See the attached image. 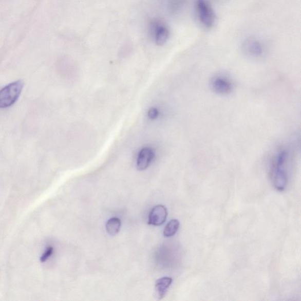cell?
<instances>
[{
  "mask_svg": "<svg viewBox=\"0 0 301 301\" xmlns=\"http://www.w3.org/2000/svg\"><path fill=\"white\" fill-rule=\"evenodd\" d=\"M148 116L150 120H155L158 116V111L156 108H150L148 112Z\"/></svg>",
  "mask_w": 301,
  "mask_h": 301,
  "instance_id": "cell-13",
  "label": "cell"
},
{
  "mask_svg": "<svg viewBox=\"0 0 301 301\" xmlns=\"http://www.w3.org/2000/svg\"><path fill=\"white\" fill-rule=\"evenodd\" d=\"M121 228V220L118 218L109 219L106 223L107 233L110 235H116L119 233Z\"/></svg>",
  "mask_w": 301,
  "mask_h": 301,
  "instance_id": "cell-10",
  "label": "cell"
},
{
  "mask_svg": "<svg viewBox=\"0 0 301 301\" xmlns=\"http://www.w3.org/2000/svg\"><path fill=\"white\" fill-rule=\"evenodd\" d=\"M287 157V152H285V150H282L276 158L275 164L273 178H273V184L275 188L279 191H284L286 189L287 185V173L284 168Z\"/></svg>",
  "mask_w": 301,
  "mask_h": 301,
  "instance_id": "cell-2",
  "label": "cell"
},
{
  "mask_svg": "<svg viewBox=\"0 0 301 301\" xmlns=\"http://www.w3.org/2000/svg\"><path fill=\"white\" fill-rule=\"evenodd\" d=\"M154 157V150L150 148H142L139 154L137 161V167L138 170L143 171L147 168Z\"/></svg>",
  "mask_w": 301,
  "mask_h": 301,
  "instance_id": "cell-7",
  "label": "cell"
},
{
  "mask_svg": "<svg viewBox=\"0 0 301 301\" xmlns=\"http://www.w3.org/2000/svg\"><path fill=\"white\" fill-rule=\"evenodd\" d=\"M152 32L154 40L158 46H162L169 39V28L162 22L154 23L152 26Z\"/></svg>",
  "mask_w": 301,
  "mask_h": 301,
  "instance_id": "cell-5",
  "label": "cell"
},
{
  "mask_svg": "<svg viewBox=\"0 0 301 301\" xmlns=\"http://www.w3.org/2000/svg\"><path fill=\"white\" fill-rule=\"evenodd\" d=\"M172 283L173 279L170 277H163L157 280L155 288L158 299L164 298Z\"/></svg>",
  "mask_w": 301,
  "mask_h": 301,
  "instance_id": "cell-9",
  "label": "cell"
},
{
  "mask_svg": "<svg viewBox=\"0 0 301 301\" xmlns=\"http://www.w3.org/2000/svg\"><path fill=\"white\" fill-rule=\"evenodd\" d=\"M23 82L21 80L15 81L0 90V108L11 107L21 95L23 88Z\"/></svg>",
  "mask_w": 301,
  "mask_h": 301,
  "instance_id": "cell-1",
  "label": "cell"
},
{
  "mask_svg": "<svg viewBox=\"0 0 301 301\" xmlns=\"http://www.w3.org/2000/svg\"><path fill=\"white\" fill-rule=\"evenodd\" d=\"M167 215V210L165 207L162 205H157L150 210L148 223L154 226H160L165 222Z\"/></svg>",
  "mask_w": 301,
  "mask_h": 301,
  "instance_id": "cell-6",
  "label": "cell"
},
{
  "mask_svg": "<svg viewBox=\"0 0 301 301\" xmlns=\"http://www.w3.org/2000/svg\"><path fill=\"white\" fill-rule=\"evenodd\" d=\"M212 88L218 95H227L233 90V85L229 80L222 77H216L212 81Z\"/></svg>",
  "mask_w": 301,
  "mask_h": 301,
  "instance_id": "cell-8",
  "label": "cell"
},
{
  "mask_svg": "<svg viewBox=\"0 0 301 301\" xmlns=\"http://www.w3.org/2000/svg\"><path fill=\"white\" fill-rule=\"evenodd\" d=\"M242 48L244 53L251 58H258L264 54L263 45L257 39H246L242 44Z\"/></svg>",
  "mask_w": 301,
  "mask_h": 301,
  "instance_id": "cell-4",
  "label": "cell"
},
{
  "mask_svg": "<svg viewBox=\"0 0 301 301\" xmlns=\"http://www.w3.org/2000/svg\"><path fill=\"white\" fill-rule=\"evenodd\" d=\"M53 248L52 247H49L47 248L46 250L45 251L44 253L40 258V261L42 262H44L47 261L49 258H50L53 253Z\"/></svg>",
  "mask_w": 301,
  "mask_h": 301,
  "instance_id": "cell-12",
  "label": "cell"
},
{
  "mask_svg": "<svg viewBox=\"0 0 301 301\" xmlns=\"http://www.w3.org/2000/svg\"><path fill=\"white\" fill-rule=\"evenodd\" d=\"M180 227V222L177 219L171 220L165 227L163 234L165 237H172L177 233Z\"/></svg>",
  "mask_w": 301,
  "mask_h": 301,
  "instance_id": "cell-11",
  "label": "cell"
},
{
  "mask_svg": "<svg viewBox=\"0 0 301 301\" xmlns=\"http://www.w3.org/2000/svg\"><path fill=\"white\" fill-rule=\"evenodd\" d=\"M195 7L198 17L203 26L206 28H211L214 26L216 21V16L207 0H197Z\"/></svg>",
  "mask_w": 301,
  "mask_h": 301,
  "instance_id": "cell-3",
  "label": "cell"
}]
</instances>
